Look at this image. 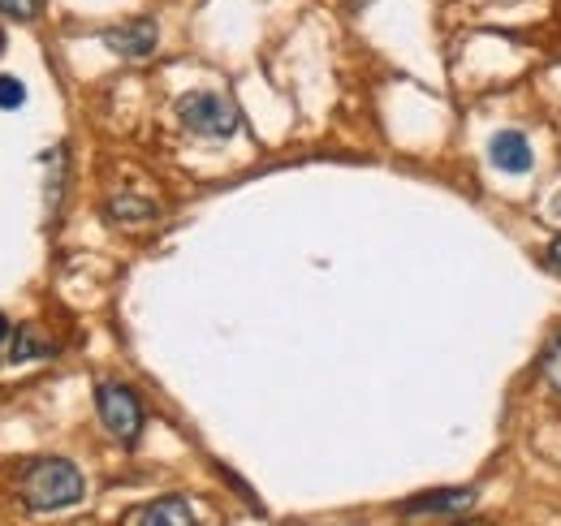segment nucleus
<instances>
[{
	"mask_svg": "<svg viewBox=\"0 0 561 526\" xmlns=\"http://www.w3.org/2000/svg\"><path fill=\"white\" fill-rule=\"evenodd\" d=\"M18 496L31 514H53V510H70L87 496V479L82 470L66 458H35L22 466L18 474Z\"/></svg>",
	"mask_w": 561,
	"mask_h": 526,
	"instance_id": "obj_1",
	"label": "nucleus"
},
{
	"mask_svg": "<svg viewBox=\"0 0 561 526\" xmlns=\"http://www.w3.org/2000/svg\"><path fill=\"white\" fill-rule=\"evenodd\" d=\"M57 354V345L44 336L39 329H18L13 332V350H9V363H31V358H53Z\"/></svg>",
	"mask_w": 561,
	"mask_h": 526,
	"instance_id": "obj_8",
	"label": "nucleus"
},
{
	"mask_svg": "<svg viewBox=\"0 0 561 526\" xmlns=\"http://www.w3.org/2000/svg\"><path fill=\"white\" fill-rule=\"evenodd\" d=\"M454 526H484V523H471V518H467V523H454Z\"/></svg>",
	"mask_w": 561,
	"mask_h": 526,
	"instance_id": "obj_16",
	"label": "nucleus"
},
{
	"mask_svg": "<svg viewBox=\"0 0 561 526\" xmlns=\"http://www.w3.org/2000/svg\"><path fill=\"white\" fill-rule=\"evenodd\" d=\"M540 371H545V380L553 385L561 393V341H553L549 350H545V358H540Z\"/></svg>",
	"mask_w": 561,
	"mask_h": 526,
	"instance_id": "obj_11",
	"label": "nucleus"
},
{
	"mask_svg": "<svg viewBox=\"0 0 561 526\" xmlns=\"http://www.w3.org/2000/svg\"><path fill=\"white\" fill-rule=\"evenodd\" d=\"M545 263L561 272V238H553V242H549V251H545Z\"/></svg>",
	"mask_w": 561,
	"mask_h": 526,
	"instance_id": "obj_13",
	"label": "nucleus"
},
{
	"mask_svg": "<svg viewBox=\"0 0 561 526\" xmlns=\"http://www.w3.org/2000/svg\"><path fill=\"white\" fill-rule=\"evenodd\" d=\"M156 203H147V198H113L108 203V216L117 220V225H147V220H156Z\"/></svg>",
	"mask_w": 561,
	"mask_h": 526,
	"instance_id": "obj_9",
	"label": "nucleus"
},
{
	"mask_svg": "<svg viewBox=\"0 0 561 526\" xmlns=\"http://www.w3.org/2000/svg\"><path fill=\"white\" fill-rule=\"evenodd\" d=\"M104 44H108L117 57H126V61H142V57H151V53H156L160 31H156V22H151V18H135V22L108 26V31H104Z\"/></svg>",
	"mask_w": 561,
	"mask_h": 526,
	"instance_id": "obj_4",
	"label": "nucleus"
},
{
	"mask_svg": "<svg viewBox=\"0 0 561 526\" xmlns=\"http://www.w3.org/2000/svg\"><path fill=\"white\" fill-rule=\"evenodd\" d=\"M476 488H440V492H420V496H411V501H402L398 510L407 514V518H432V514H458V510H471L476 505Z\"/></svg>",
	"mask_w": 561,
	"mask_h": 526,
	"instance_id": "obj_5",
	"label": "nucleus"
},
{
	"mask_svg": "<svg viewBox=\"0 0 561 526\" xmlns=\"http://www.w3.org/2000/svg\"><path fill=\"white\" fill-rule=\"evenodd\" d=\"M351 4H354V9H363V4H371V0H351Z\"/></svg>",
	"mask_w": 561,
	"mask_h": 526,
	"instance_id": "obj_15",
	"label": "nucleus"
},
{
	"mask_svg": "<svg viewBox=\"0 0 561 526\" xmlns=\"http://www.w3.org/2000/svg\"><path fill=\"white\" fill-rule=\"evenodd\" d=\"M95 410H100L104 432H108V436H117L122 445H135V441L142 436L147 414H142V401L130 385H117V380L95 385Z\"/></svg>",
	"mask_w": 561,
	"mask_h": 526,
	"instance_id": "obj_3",
	"label": "nucleus"
},
{
	"mask_svg": "<svg viewBox=\"0 0 561 526\" xmlns=\"http://www.w3.org/2000/svg\"><path fill=\"white\" fill-rule=\"evenodd\" d=\"M22 104H26V87H22L13 73H0V108L13 113V108H22Z\"/></svg>",
	"mask_w": 561,
	"mask_h": 526,
	"instance_id": "obj_10",
	"label": "nucleus"
},
{
	"mask_svg": "<svg viewBox=\"0 0 561 526\" xmlns=\"http://www.w3.org/2000/svg\"><path fill=\"white\" fill-rule=\"evenodd\" d=\"M9 332H13V324H9V316H4V311H0V345H4V341H9Z\"/></svg>",
	"mask_w": 561,
	"mask_h": 526,
	"instance_id": "obj_14",
	"label": "nucleus"
},
{
	"mask_svg": "<svg viewBox=\"0 0 561 526\" xmlns=\"http://www.w3.org/2000/svg\"><path fill=\"white\" fill-rule=\"evenodd\" d=\"M489 156H492V164H496L501 173H510V178H523V173H531V164H536V156H531V142H527V138H523L518 130L492 134Z\"/></svg>",
	"mask_w": 561,
	"mask_h": 526,
	"instance_id": "obj_6",
	"label": "nucleus"
},
{
	"mask_svg": "<svg viewBox=\"0 0 561 526\" xmlns=\"http://www.w3.org/2000/svg\"><path fill=\"white\" fill-rule=\"evenodd\" d=\"M178 117H182V126L195 138H211V142L233 138L238 126H242L238 104L229 95H220V91H186L178 100Z\"/></svg>",
	"mask_w": 561,
	"mask_h": 526,
	"instance_id": "obj_2",
	"label": "nucleus"
},
{
	"mask_svg": "<svg viewBox=\"0 0 561 526\" xmlns=\"http://www.w3.org/2000/svg\"><path fill=\"white\" fill-rule=\"evenodd\" d=\"M0 13L13 22H31L39 13V0H0Z\"/></svg>",
	"mask_w": 561,
	"mask_h": 526,
	"instance_id": "obj_12",
	"label": "nucleus"
},
{
	"mask_svg": "<svg viewBox=\"0 0 561 526\" xmlns=\"http://www.w3.org/2000/svg\"><path fill=\"white\" fill-rule=\"evenodd\" d=\"M0 53H4V35H0Z\"/></svg>",
	"mask_w": 561,
	"mask_h": 526,
	"instance_id": "obj_17",
	"label": "nucleus"
},
{
	"mask_svg": "<svg viewBox=\"0 0 561 526\" xmlns=\"http://www.w3.org/2000/svg\"><path fill=\"white\" fill-rule=\"evenodd\" d=\"M135 526H195V510L186 496H160L135 514Z\"/></svg>",
	"mask_w": 561,
	"mask_h": 526,
	"instance_id": "obj_7",
	"label": "nucleus"
}]
</instances>
